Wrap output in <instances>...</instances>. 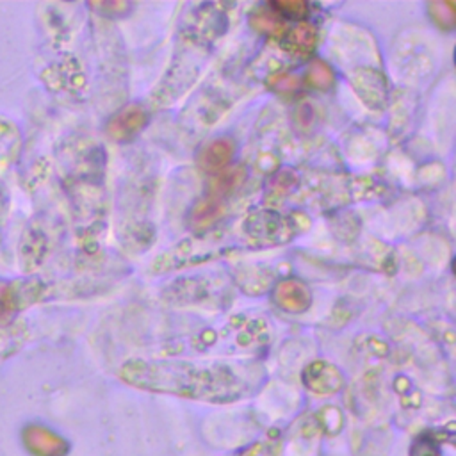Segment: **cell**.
Instances as JSON below:
<instances>
[{
  "label": "cell",
  "mask_w": 456,
  "mask_h": 456,
  "mask_svg": "<svg viewBox=\"0 0 456 456\" xmlns=\"http://www.w3.org/2000/svg\"><path fill=\"white\" fill-rule=\"evenodd\" d=\"M275 10H279V15H291V17H303L307 13V4L303 0H280V3L273 4Z\"/></svg>",
  "instance_id": "cell-14"
},
{
  "label": "cell",
  "mask_w": 456,
  "mask_h": 456,
  "mask_svg": "<svg viewBox=\"0 0 456 456\" xmlns=\"http://www.w3.org/2000/svg\"><path fill=\"white\" fill-rule=\"evenodd\" d=\"M243 178H245V171H243V169H232V171H228L226 175L219 177V180H217L216 185H214V193H216V194H226V193H231L232 189H236V187L243 182Z\"/></svg>",
  "instance_id": "cell-13"
},
{
  "label": "cell",
  "mask_w": 456,
  "mask_h": 456,
  "mask_svg": "<svg viewBox=\"0 0 456 456\" xmlns=\"http://www.w3.org/2000/svg\"><path fill=\"white\" fill-rule=\"evenodd\" d=\"M307 81L311 86H314L316 90H328L334 81H335V75H334V70L332 67H328L325 61L321 59H314L312 65L309 67V74H307Z\"/></svg>",
  "instance_id": "cell-11"
},
{
  "label": "cell",
  "mask_w": 456,
  "mask_h": 456,
  "mask_svg": "<svg viewBox=\"0 0 456 456\" xmlns=\"http://www.w3.org/2000/svg\"><path fill=\"white\" fill-rule=\"evenodd\" d=\"M412 456H440V452L431 440H417L412 449Z\"/></svg>",
  "instance_id": "cell-15"
},
{
  "label": "cell",
  "mask_w": 456,
  "mask_h": 456,
  "mask_svg": "<svg viewBox=\"0 0 456 456\" xmlns=\"http://www.w3.org/2000/svg\"><path fill=\"white\" fill-rule=\"evenodd\" d=\"M273 302L286 312L302 314L312 303V295L303 282L284 280L273 291Z\"/></svg>",
  "instance_id": "cell-5"
},
{
  "label": "cell",
  "mask_w": 456,
  "mask_h": 456,
  "mask_svg": "<svg viewBox=\"0 0 456 456\" xmlns=\"http://www.w3.org/2000/svg\"><path fill=\"white\" fill-rule=\"evenodd\" d=\"M36 282H12L0 280V328L10 326L29 300L38 295Z\"/></svg>",
  "instance_id": "cell-2"
},
{
  "label": "cell",
  "mask_w": 456,
  "mask_h": 456,
  "mask_svg": "<svg viewBox=\"0 0 456 456\" xmlns=\"http://www.w3.org/2000/svg\"><path fill=\"white\" fill-rule=\"evenodd\" d=\"M223 212V207L216 198H205L200 200L193 210H191V226L194 231H203V228L210 226Z\"/></svg>",
  "instance_id": "cell-9"
},
{
  "label": "cell",
  "mask_w": 456,
  "mask_h": 456,
  "mask_svg": "<svg viewBox=\"0 0 456 456\" xmlns=\"http://www.w3.org/2000/svg\"><path fill=\"white\" fill-rule=\"evenodd\" d=\"M122 376L146 390L208 401H234L243 390L241 381L224 367L200 369L191 364L134 360L123 366Z\"/></svg>",
  "instance_id": "cell-1"
},
{
  "label": "cell",
  "mask_w": 456,
  "mask_h": 456,
  "mask_svg": "<svg viewBox=\"0 0 456 456\" xmlns=\"http://www.w3.org/2000/svg\"><path fill=\"white\" fill-rule=\"evenodd\" d=\"M250 24L254 29H257L259 33H264L268 36L279 38L286 33V24L282 22L279 13H270V12H257L252 15Z\"/></svg>",
  "instance_id": "cell-10"
},
{
  "label": "cell",
  "mask_w": 456,
  "mask_h": 456,
  "mask_svg": "<svg viewBox=\"0 0 456 456\" xmlns=\"http://www.w3.org/2000/svg\"><path fill=\"white\" fill-rule=\"evenodd\" d=\"M22 440L33 456H65L68 452L67 440L40 424L26 426L22 431Z\"/></svg>",
  "instance_id": "cell-3"
},
{
  "label": "cell",
  "mask_w": 456,
  "mask_h": 456,
  "mask_svg": "<svg viewBox=\"0 0 456 456\" xmlns=\"http://www.w3.org/2000/svg\"><path fill=\"white\" fill-rule=\"evenodd\" d=\"M305 385L316 394H334L342 387V374L339 369L326 362H314L303 373Z\"/></svg>",
  "instance_id": "cell-6"
},
{
  "label": "cell",
  "mask_w": 456,
  "mask_h": 456,
  "mask_svg": "<svg viewBox=\"0 0 456 456\" xmlns=\"http://www.w3.org/2000/svg\"><path fill=\"white\" fill-rule=\"evenodd\" d=\"M284 47L289 52L295 54H302V56H309L314 52L316 45H318V33L316 28H312L311 24H300L296 26L291 33L286 35L284 40Z\"/></svg>",
  "instance_id": "cell-8"
},
{
  "label": "cell",
  "mask_w": 456,
  "mask_h": 456,
  "mask_svg": "<svg viewBox=\"0 0 456 456\" xmlns=\"http://www.w3.org/2000/svg\"><path fill=\"white\" fill-rule=\"evenodd\" d=\"M146 111L138 104H130L111 118L107 125V134L116 141H127L136 136L146 125Z\"/></svg>",
  "instance_id": "cell-4"
},
{
  "label": "cell",
  "mask_w": 456,
  "mask_h": 456,
  "mask_svg": "<svg viewBox=\"0 0 456 456\" xmlns=\"http://www.w3.org/2000/svg\"><path fill=\"white\" fill-rule=\"evenodd\" d=\"M429 15L433 19V22L444 29V31H451L456 24V8L452 3H431L428 6Z\"/></svg>",
  "instance_id": "cell-12"
},
{
  "label": "cell",
  "mask_w": 456,
  "mask_h": 456,
  "mask_svg": "<svg viewBox=\"0 0 456 456\" xmlns=\"http://www.w3.org/2000/svg\"><path fill=\"white\" fill-rule=\"evenodd\" d=\"M91 8H97L98 12H106V10H109V17L114 13V15H123L127 10H130V6L127 4V3H107V4H104V3H100V4H91Z\"/></svg>",
  "instance_id": "cell-16"
},
{
  "label": "cell",
  "mask_w": 456,
  "mask_h": 456,
  "mask_svg": "<svg viewBox=\"0 0 456 456\" xmlns=\"http://www.w3.org/2000/svg\"><path fill=\"white\" fill-rule=\"evenodd\" d=\"M236 152V145L232 139L228 138H219L210 141L198 157V164L203 171L207 173H217L228 166V162L232 161Z\"/></svg>",
  "instance_id": "cell-7"
},
{
  "label": "cell",
  "mask_w": 456,
  "mask_h": 456,
  "mask_svg": "<svg viewBox=\"0 0 456 456\" xmlns=\"http://www.w3.org/2000/svg\"><path fill=\"white\" fill-rule=\"evenodd\" d=\"M298 86V81H296V77H293V75H282L280 77V81L279 83H275V88L277 90H286V91H289V90H295Z\"/></svg>",
  "instance_id": "cell-17"
}]
</instances>
